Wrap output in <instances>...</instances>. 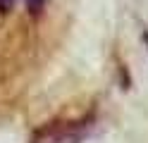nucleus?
I'll return each mask as SVG.
<instances>
[{"label":"nucleus","mask_w":148,"mask_h":143,"mask_svg":"<svg viewBox=\"0 0 148 143\" xmlns=\"http://www.w3.org/2000/svg\"><path fill=\"white\" fill-rule=\"evenodd\" d=\"M84 127L77 124H50L34 136L31 143H81Z\"/></svg>","instance_id":"1"},{"label":"nucleus","mask_w":148,"mask_h":143,"mask_svg":"<svg viewBox=\"0 0 148 143\" xmlns=\"http://www.w3.org/2000/svg\"><path fill=\"white\" fill-rule=\"evenodd\" d=\"M146 43H148V36H146Z\"/></svg>","instance_id":"3"},{"label":"nucleus","mask_w":148,"mask_h":143,"mask_svg":"<svg viewBox=\"0 0 148 143\" xmlns=\"http://www.w3.org/2000/svg\"><path fill=\"white\" fill-rule=\"evenodd\" d=\"M26 7H29L34 14H38L41 7H43V0H26Z\"/></svg>","instance_id":"2"}]
</instances>
